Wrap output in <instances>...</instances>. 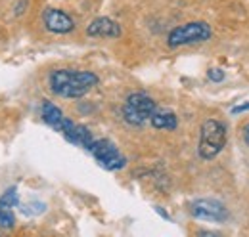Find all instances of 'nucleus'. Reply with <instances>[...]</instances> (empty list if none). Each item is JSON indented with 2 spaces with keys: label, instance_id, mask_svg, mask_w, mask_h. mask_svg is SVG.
Listing matches in <instances>:
<instances>
[{
  "label": "nucleus",
  "instance_id": "obj_1",
  "mask_svg": "<svg viewBox=\"0 0 249 237\" xmlns=\"http://www.w3.org/2000/svg\"><path fill=\"white\" fill-rule=\"evenodd\" d=\"M100 83V77L92 71H79V69H56L48 77L50 90L60 96L77 100L87 96Z\"/></svg>",
  "mask_w": 249,
  "mask_h": 237
},
{
  "label": "nucleus",
  "instance_id": "obj_2",
  "mask_svg": "<svg viewBox=\"0 0 249 237\" xmlns=\"http://www.w3.org/2000/svg\"><path fill=\"white\" fill-rule=\"evenodd\" d=\"M226 146V126L217 118H207L199 128L197 153L203 161L215 159Z\"/></svg>",
  "mask_w": 249,
  "mask_h": 237
},
{
  "label": "nucleus",
  "instance_id": "obj_3",
  "mask_svg": "<svg viewBox=\"0 0 249 237\" xmlns=\"http://www.w3.org/2000/svg\"><path fill=\"white\" fill-rule=\"evenodd\" d=\"M156 111L157 103L152 96H148L144 92H132L124 100L121 115H123L124 122L130 126H144Z\"/></svg>",
  "mask_w": 249,
  "mask_h": 237
},
{
  "label": "nucleus",
  "instance_id": "obj_4",
  "mask_svg": "<svg viewBox=\"0 0 249 237\" xmlns=\"http://www.w3.org/2000/svg\"><path fill=\"white\" fill-rule=\"evenodd\" d=\"M213 29L207 21H188L184 25H178L167 34L169 48H180L190 44H201L211 40Z\"/></svg>",
  "mask_w": 249,
  "mask_h": 237
},
{
  "label": "nucleus",
  "instance_id": "obj_5",
  "mask_svg": "<svg viewBox=\"0 0 249 237\" xmlns=\"http://www.w3.org/2000/svg\"><path fill=\"white\" fill-rule=\"evenodd\" d=\"M94 155V159L98 161V165L106 170H121L126 167V157L119 151V148L111 142V140H94L92 148L89 149Z\"/></svg>",
  "mask_w": 249,
  "mask_h": 237
},
{
  "label": "nucleus",
  "instance_id": "obj_6",
  "mask_svg": "<svg viewBox=\"0 0 249 237\" xmlns=\"http://www.w3.org/2000/svg\"><path fill=\"white\" fill-rule=\"evenodd\" d=\"M190 214L205 222H224L228 218V208L218 199H196L190 205Z\"/></svg>",
  "mask_w": 249,
  "mask_h": 237
},
{
  "label": "nucleus",
  "instance_id": "obj_7",
  "mask_svg": "<svg viewBox=\"0 0 249 237\" xmlns=\"http://www.w3.org/2000/svg\"><path fill=\"white\" fill-rule=\"evenodd\" d=\"M42 23H44L46 31H50L54 34H67V33L75 31L73 17L58 8H46L42 12Z\"/></svg>",
  "mask_w": 249,
  "mask_h": 237
},
{
  "label": "nucleus",
  "instance_id": "obj_8",
  "mask_svg": "<svg viewBox=\"0 0 249 237\" xmlns=\"http://www.w3.org/2000/svg\"><path fill=\"white\" fill-rule=\"evenodd\" d=\"M87 34L94 38H119L123 34V29L117 21L109 19V17H96L89 23Z\"/></svg>",
  "mask_w": 249,
  "mask_h": 237
},
{
  "label": "nucleus",
  "instance_id": "obj_9",
  "mask_svg": "<svg viewBox=\"0 0 249 237\" xmlns=\"http://www.w3.org/2000/svg\"><path fill=\"white\" fill-rule=\"evenodd\" d=\"M40 115H42V120L48 124V126H52L56 132H60L63 126V122H65V115H63V111L56 105V103H52V102H48V100H44L42 102V107H40Z\"/></svg>",
  "mask_w": 249,
  "mask_h": 237
},
{
  "label": "nucleus",
  "instance_id": "obj_10",
  "mask_svg": "<svg viewBox=\"0 0 249 237\" xmlns=\"http://www.w3.org/2000/svg\"><path fill=\"white\" fill-rule=\"evenodd\" d=\"M150 124L157 130H175L178 126V117L173 111L157 109L156 113L150 117Z\"/></svg>",
  "mask_w": 249,
  "mask_h": 237
},
{
  "label": "nucleus",
  "instance_id": "obj_11",
  "mask_svg": "<svg viewBox=\"0 0 249 237\" xmlns=\"http://www.w3.org/2000/svg\"><path fill=\"white\" fill-rule=\"evenodd\" d=\"M94 140H96V138L92 136V132H90L87 126H83V124H75L71 136L67 138V142H71V144H75V146H79V148H85L87 151L92 148Z\"/></svg>",
  "mask_w": 249,
  "mask_h": 237
},
{
  "label": "nucleus",
  "instance_id": "obj_12",
  "mask_svg": "<svg viewBox=\"0 0 249 237\" xmlns=\"http://www.w3.org/2000/svg\"><path fill=\"white\" fill-rule=\"evenodd\" d=\"M19 205V197H18V187H8L2 197H0V207L14 208Z\"/></svg>",
  "mask_w": 249,
  "mask_h": 237
},
{
  "label": "nucleus",
  "instance_id": "obj_13",
  "mask_svg": "<svg viewBox=\"0 0 249 237\" xmlns=\"http://www.w3.org/2000/svg\"><path fill=\"white\" fill-rule=\"evenodd\" d=\"M0 228H4V230H14L16 228L14 208L0 207Z\"/></svg>",
  "mask_w": 249,
  "mask_h": 237
},
{
  "label": "nucleus",
  "instance_id": "obj_14",
  "mask_svg": "<svg viewBox=\"0 0 249 237\" xmlns=\"http://www.w3.org/2000/svg\"><path fill=\"white\" fill-rule=\"evenodd\" d=\"M44 208H46V205L44 203H27V205H21V210L25 212V214H40V212H44Z\"/></svg>",
  "mask_w": 249,
  "mask_h": 237
},
{
  "label": "nucleus",
  "instance_id": "obj_15",
  "mask_svg": "<svg viewBox=\"0 0 249 237\" xmlns=\"http://www.w3.org/2000/svg\"><path fill=\"white\" fill-rule=\"evenodd\" d=\"M207 77H209L211 83H222V81H224V71L218 69V67H211V69L207 71Z\"/></svg>",
  "mask_w": 249,
  "mask_h": 237
},
{
  "label": "nucleus",
  "instance_id": "obj_16",
  "mask_svg": "<svg viewBox=\"0 0 249 237\" xmlns=\"http://www.w3.org/2000/svg\"><path fill=\"white\" fill-rule=\"evenodd\" d=\"M246 111H249V102H246V103H240V105H234V107H232V115H240V113H246Z\"/></svg>",
  "mask_w": 249,
  "mask_h": 237
},
{
  "label": "nucleus",
  "instance_id": "obj_17",
  "mask_svg": "<svg viewBox=\"0 0 249 237\" xmlns=\"http://www.w3.org/2000/svg\"><path fill=\"white\" fill-rule=\"evenodd\" d=\"M242 136H244L246 146L249 148V122H248V124H244V128H242Z\"/></svg>",
  "mask_w": 249,
  "mask_h": 237
},
{
  "label": "nucleus",
  "instance_id": "obj_18",
  "mask_svg": "<svg viewBox=\"0 0 249 237\" xmlns=\"http://www.w3.org/2000/svg\"><path fill=\"white\" fill-rule=\"evenodd\" d=\"M156 212L159 214V216H163L165 220H171V216H169V214H167V212L163 210V207H156Z\"/></svg>",
  "mask_w": 249,
  "mask_h": 237
}]
</instances>
